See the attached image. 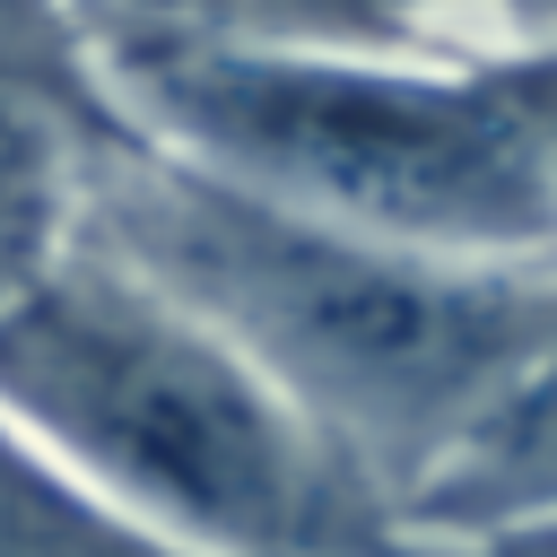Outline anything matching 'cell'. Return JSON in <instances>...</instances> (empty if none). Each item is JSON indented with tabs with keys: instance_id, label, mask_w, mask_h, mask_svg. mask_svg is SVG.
Instances as JSON below:
<instances>
[{
	"instance_id": "obj_1",
	"label": "cell",
	"mask_w": 557,
	"mask_h": 557,
	"mask_svg": "<svg viewBox=\"0 0 557 557\" xmlns=\"http://www.w3.org/2000/svg\"><path fill=\"white\" fill-rule=\"evenodd\" d=\"M78 235L209 313L392 505L557 339V261H461L357 235L148 131L87 148Z\"/></svg>"
},
{
	"instance_id": "obj_2",
	"label": "cell",
	"mask_w": 557,
	"mask_h": 557,
	"mask_svg": "<svg viewBox=\"0 0 557 557\" xmlns=\"http://www.w3.org/2000/svg\"><path fill=\"white\" fill-rule=\"evenodd\" d=\"M0 409L174 557H426L209 313L96 235L0 296Z\"/></svg>"
},
{
	"instance_id": "obj_3",
	"label": "cell",
	"mask_w": 557,
	"mask_h": 557,
	"mask_svg": "<svg viewBox=\"0 0 557 557\" xmlns=\"http://www.w3.org/2000/svg\"><path fill=\"white\" fill-rule=\"evenodd\" d=\"M87 61L131 131L278 209L461 261H557V165L496 52L374 61L174 26L104 35Z\"/></svg>"
},
{
	"instance_id": "obj_4",
	"label": "cell",
	"mask_w": 557,
	"mask_h": 557,
	"mask_svg": "<svg viewBox=\"0 0 557 557\" xmlns=\"http://www.w3.org/2000/svg\"><path fill=\"white\" fill-rule=\"evenodd\" d=\"M540 513H557V339L400 496V531L418 548H453V540H487Z\"/></svg>"
},
{
	"instance_id": "obj_5",
	"label": "cell",
	"mask_w": 557,
	"mask_h": 557,
	"mask_svg": "<svg viewBox=\"0 0 557 557\" xmlns=\"http://www.w3.org/2000/svg\"><path fill=\"white\" fill-rule=\"evenodd\" d=\"M96 139H139V131H104L96 113H78L0 52V252L17 270H44L78 235V165Z\"/></svg>"
},
{
	"instance_id": "obj_6",
	"label": "cell",
	"mask_w": 557,
	"mask_h": 557,
	"mask_svg": "<svg viewBox=\"0 0 557 557\" xmlns=\"http://www.w3.org/2000/svg\"><path fill=\"white\" fill-rule=\"evenodd\" d=\"M235 35L305 44V52H374V61H461L470 26L496 35L487 0H226Z\"/></svg>"
},
{
	"instance_id": "obj_7",
	"label": "cell",
	"mask_w": 557,
	"mask_h": 557,
	"mask_svg": "<svg viewBox=\"0 0 557 557\" xmlns=\"http://www.w3.org/2000/svg\"><path fill=\"white\" fill-rule=\"evenodd\" d=\"M0 557H174L165 540L131 531L96 505L9 409H0Z\"/></svg>"
},
{
	"instance_id": "obj_8",
	"label": "cell",
	"mask_w": 557,
	"mask_h": 557,
	"mask_svg": "<svg viewBox=\"0 0 557 557\" xmlns=\"http://www.w3.org/2000/svg\"><path fill=\"white\" fill-rule=\"evenodd\" d=\"M0 52L17 70H35L52 96H70L78 113H96L104 131H131L122 104L104 96V78H96V61H87V44H78V26H70L61 0H0Z\"/></svg>"
},
{
	"instance_id": "obj_9",
	"label": "cell",
	"mask_w": 557,
	"mask_h": 557,
	"mask_svg": "<svg viewBox=\"0 0 557 557\" xmlns=\"http://www.w3.org/2000/svg\"><path fill=\"white\" fill-rule=\"evenodd\" d=\"M78 44L104 35H174V26H226V0H61Z\"/></svg>"
},
{
	"instance_id": "obj_10",
	"label": "cell",
	"mask_w": 557,
	"mask_h": 557,
	"mask_svg": "<svg viewBox=\"0 0 557 557\" xmlns=\"http://www.w3.org/2000/svg\"><path fill=\"white\" fill-rule=\"evenodd\" d=\"M496 70L522 96V113H531V131H540V148L557 165V44H496Z\"/></svg>"
},
{
	"instance_id": "obj_11",
	"label": "cell",
	"mask_w": 557,
	"mask_h": 557,
	"mask_svg": "<svg viewBox=\"0 0 557 557\" xmlns=\"http://www.w3.org/2000/svg\"><path fill=\"white\" fill-rule=\"evenodd\" d=\"M426 557H557V513L513 522V531H487V540H453V548H426Z\"/></svg>"
},
{
	"instance_id": "obj_12",
	"label": "cell",
	"mask_w": 557,
	"mask_h": 557,
	"mask_svg": "<svg viewBox=\"0 0 557 557\" xmlns=\"http://www.w3.org/2000/svg\"><path fill=\"white\" fill-rule=\"evenodd\" d=\"M496 44H557V0H487Z\"/></svg>"
}]
</instances>
